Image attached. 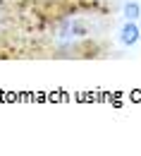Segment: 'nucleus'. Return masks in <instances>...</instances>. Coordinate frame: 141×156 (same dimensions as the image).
<instances>
[{"mask_svg":"<svg viewBox=\"0 0 141 156\" xmlns=\"http://www.w3.org/2000/svg\"><path fill=\"white\" fill-rule=\"evenodd\" d=\"M139 36H141V31H139V27H136V22H127L120 31V39H122L124 46H134L139 41Z\"/></svg>","mask_w":141,"mask_h":156,"instance_id":"nucleus-1","label":"nucleus"},{"mask_svg":"<svg viewBox=\"0 0 141 156\" xmlns=\"http://www.w3.org/2000/svg\"><path fill=\"white\" fill-rule=\"evenodd\" d=\"M122 15H124V20L127 22H136L141 15V5L139 2H134V0H129L124 7H122Z\"/></svg>","mask_w":141,"mask_h":156,"instance_id":"nucleus-2","label":"nucleus"}]
</instances>
